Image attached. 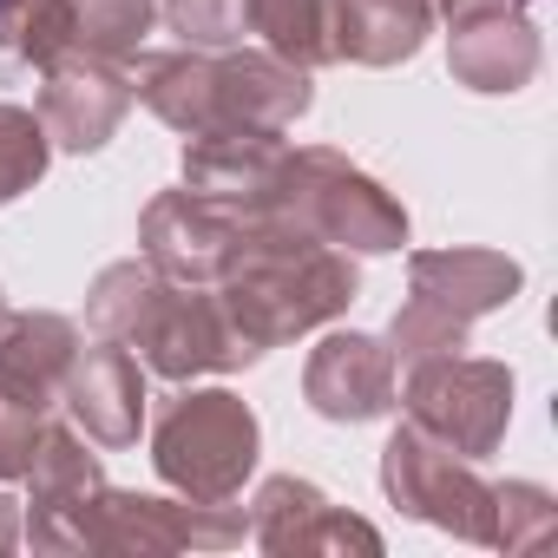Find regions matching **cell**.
I'll use <instances>...</instances> for the list:
<instances>
[{"label": "cell", "mask_w": 558, "mask_h": 558, "mask_svg": "<svg viewBox=\"0 0 558 558\" xmlns=\"http://www.w3.org/2000/svg\"><path fill=\"white\" fill-rule=\"evenodd\" d=\"M99 493H106V466H99L93 440L80 427L47 421L34 466H27V506H34L27 538H34V551H86V519H93Z\"/></svg>", "instance_id": "9"}, {"label": "cell", "mask_w": 558, "mask_h": 558, "mask_svg": "<svg viewBox=\"0 0 558 558\" xmlns=\"http://www.w3.org/2000/svg\"><path fill=\"white\" fill-rule=\"evenodd\" d=\"M210 106H217V125H243V132H290L310 106H316V86L303 66L276 60L269 47L263 53H236L223 47L210 60Z\"/></svg>", "instance_id": "15"}, {"label": "cell", "mask_w": 558, "mask_h": 558, "mask_svg": "<svg viewBox=\"0 0 558 558\" xmlns=\"http://www.w3.org/2000/svg\"><path fill=\"white\" fill-rule=\"evenodd\" d=\"M165 290V276L145 263V256H125V263H106L99 276H93V290H86V329L99 336V342H132V329H138V316L151 310V296Z\"/></svg>", "instance_id": "21"}, {"label": "cell", "mask_w": 558, "mask_h": 558, "mask_svg": "<svg viewBox=\"0 0 558 558\" xmlns=\"http://www.w3.org/2000/svg\"><path fill=\"white\" fill-rule=\"evenodd\" d=\"M21 545V512H14V499L0 493V551H14Z\"/></svg>", "instance_id": "30"}, {"label": "cell", "mask_w": 558, "mask_h": 558, "mask_svg": "<svg viewBox=\"0 0 558 558\" xmlns=\"http://www.w3.org/2000/svg\"><path fill=\"white\" fill-rule=\"evenodd\" d=\"M395 401H408V421L427 440L453 447L460 460H486L512 421V368L480 355H434L408 368V388Z\"/></svg>", "instance_id": "4"}, {"label": "cell", "mask_w": 558, "mask_h": 558, "mask_svg": "<svg viewBox=\"0 0 558 558\" xmlns=\"http://www.w3.org/2000/svg\"><path fill=\"white\" fill-rule=\"evenodd\" d=\"M532 0H434L440 21H466V14H525Z\"/></svg>", "instance_id": "29"}, {"label": "cell", "mask_w": 558, "mask_h": 558, "mask_svg": "<svg viewBox=\"0 0 558 558\" xmlns=\"http://www.w3.org/2000/svg\"><path fill=\"white\" fill-rule=\"evenodd\" d=\"M0 323H8V296H0Z\"/></svg>", "instance_id": "31"}, {"label": "cell", "mask_w": 558, "mask_h": 558, "mask_svg": "<svg viewBox=\"0 0 558 558\" xmlns=\"http://www.w3.org/2000/svg\"><path fill=\"white\" fill-rule=\"evenodd\" d=\"M250 538V512L230 499H165V493H119L106 486L86 519V551L158 558V551H230Z\"/></svg>", "instance_id": "5"}, {"label": "cell", "mask_w": 558, "mask_h": 558, "mask_svg": "<svg viewBox=\"0 0 558 558\" xmlns=\"http://www.w3.org/2000/svg\"><path fill=\"white\" fill-rule=\"evenodd\" d=\"M40 73L47 80H40L34 119H40L47 145L53 151H80V158L99 151V145H112V132L132 112V73H125V60H106L93 47H66Z\"/></svg>", "instance_id": "8"}, {"label": "cell", "mask_w": 558, "mask_h": 558, "mask_svg": "<svg viewBox=\"0 0 558 558\" xmlns=\"http://www.w3.org/2000/svg\"><path fill=\"white\" fill-rule=\"evenodd\" d=\"M381 493L408 519L453 532L466 545H486V532H493V486L480 480V460H460L453 447L427 440L414 421H401L381 447Z\"/></svg>", "instance_id": "6"}, {"label": "cell", "mask_w": 558, "mask_h": 558, "mask_svg": "<svg viewBox=\"0 0 558 558\" xmlns=\"http://www.w3.org/2000/svg\"><path fill=\"white\" fill-rule=\"evenodd\" d=\"M263 427L230 388H178L151 421V466L184 499H236L256 473Z\"/></svg>", "instance_id": "3"}, {"label": "cell", "mask_w": 558, "mask_h": 558, "mask_svg": "<svg viewBox=\"0 0 558 558\" xmlns=\"http://www.w3.org/2000/svg\"><path fill=\"white\" fill-rule=\"evenodd\" d=\"M210 290H217L230 329L256 355H269V349L336 323L355 303L362 276H355L349 250L316 243V236L276 223V217H250V223H236V243H230L223 276Z\"/></svg>", "instance_id": "1"}, {"label": "cell", "mask_w": 558, "mask_h": 558, "mask_svg": "<svg viewBox=\"0 0 558 558\" xmlns=\"http://www.w3.org/2000/svg\"><path fill=\"white\" fill-rule=\"evenodd\" d=\"M66 47H80V0H0V53L53 66Z\"/></svg>", "instance_id": "22"}, {"label": "cell", "mask_w": 558, "mask_h": 558, "mask_svg": "<svg viewBox=\"0 0 558 558\" xmlns=\"http://www.w3.org/2000/svg\"><path fill=\"white\" fill-rule=\"evenodd\" d=\"M145 362L119 342H99L93 349L80 342L66 381H60V408L66 421L93 440V447H138V427H145Z\"/></svg>", "instance_id": "12"}, {"label": "cell", "mask_w": 558, "mask_h": 558, "mask_svg": "<svg viewBox=\"0 0 558 558\" xmlns=\"http://www.w3.org/2000/svg\"><path fill=\"white\" fill-rule=\"evenodd\" d=\"M138 362L165 381H197V375H230V368H250L256 349L230 329L217 290H191V283H165L151 296V310L138 316L132 342Z\"/></svg>", "instance_id": "7"}, {"label": "cell", "mask_w": 558, "mask_h": 558, "mask_svg": "<svg viewBox=\"0 0 558 558\" xmlns=\"http://www.w3.org/2000/svg\"><path fill=\"white\" fill-rule=\"evenodd\" d=\"M250 34L276 60H290L303 73H323L342 60V14L336 0H250Z\"/></svg>", "instance_id": "20"}, {"label": "cell", "mask_w": 558, "mask_h": 558, "mask_svg": "<svg viewBox=\"0 0 558 558\" xmlns=\"http://www.w3.org/2000/svg\"><path fill=\"white\" fill-rule=\"evenodd\" d=\"M303 401L336 427L381 421L395 408V355H388V342L362 336V329L323 336L310 349V362H303Z\"/></svg>", "instance_id": "14"}, {"label": "cell", "mask_w": 558, "mask_h": 558, "mask_svg": "<svg viewBox=\"0 0 558 558\" xmlns=\"http://www.w3.org/2000/svg\"><path fill=\"white\" fill-rule=\"evenodd\" d=\"M158 21V0H80V47L106 60H132Z\"/></svg>", "instance_id": "26"}, {"label": "cell", "mask_w": 558, "mask_h": 558, "mask_svg": "<svg viewBox=\"0 0 558 558\" xmlns=\"http://www.w3.org/2000/svg\"><path fill=\"white\" fill-rule=\"evenodd\" d=\"M53 165V145L40 132V119L27 106H8L0 99V204H14L21 191H34Z\"/></svg>", "instance_id": "24"}, {"label": "cell", "mask_w": 558, "mask_h": 558, "mask_svg": "<svg viewBox=\"0 0 558 558\" xmlns=\"http://www.w3.org/2000/svg\"><path fill=\"white\" fill-rule=\"evenodd\" d=\"M73 355H80V329L53 310H21V316L8 310V323H0V381L40 408H60V381Z\"/></svg>", "instance_id": "18"}, {"label": "cell", "mask_w": 558, "mask_h": 558, "mask_svg": "<svg viewBox=\"0 0 558 558\" xmlns=\"http://www.w3.org/2000/svg\"><path fill=\"white\" fill-rule=\"evenodd\" d=\"M551 525H558V506H551L545 486H532V480L493 486V532H486V545H499V551H538V545H551Z\"/></svg>", "instance_id": "23"}, {"label": "cell", "mask_w": 558, "mask_h": 558, "mask_svg": "<svg viewBox=\"0 0 558 558\" xmlns=\"http://www.w3.org/2000/svg\"><path fill=\"white\" fill-rule=\"evenodd\" d=\"M408 283H414V296L421 303H434V310H447L453 323H480V316H493V310H506L512 296H519V263L512 256H499V250H414L408 256Z\"/></svg>", "instance_id": "16"}, {"label": "cell", "mask_w": 558, "mask_h": 558, "mask_svg": "<svg viewBox=\"0 0 558 558\" xmlns=\"http://www.w3.org/2000/svg\"><path fill=\"white\" fill-rule=\"evenodd\" d=\"M236 243V217H223L217 204L191 197L184 184L178 191H158L138 217V256L165 276V283H191V290H210L223 276V256Z\"/></svg>", "instance_id": "13"}, {"label": "cell", "mask_w": 558, "mask_h": 558, "mask_svg": "<svg viewBox=\"0 0 558 558\" xmlns=\"http://www.w3.org/2000/svg\"><path fill=\"white\" fill-rule=\"evenodd\" d=\"M47 421H53V408H40V401H27L21 388L0 381V480H27Z\"/></svg>", "instance_id": "28"}, {"label": "cell", "mask_w": 558, "mask_h": 558, "mask_svg": "<svg viewBox=\"0 0 558 558\" xmlns=\"http://www.w3.org/2000/svg\"><path fill=\"white\" fill-rule=\"evenodd\" d=\"M447 66L466 93H525L538 80V27L525 14H466V21H447Z\"/></svg>", "instance_id": "17"}, {"label": "cell", "mask_w": 558, "mask_h": 558, "mask_svg": "<svg viewBox=\"0 0 558 558\" xmlns=\"http://www.w3.org/2000/svg\"><path fill=\"white\" fill-rule=\"evenodd\" d=\"M342 14V60L355 66H401L434 34V0H336Z\"/></svg>", "instance_id": "19"}, {"label": "cell", "mask_w": 558, "mask_h": 558, "mask_svg": "<svg viewBox=\"0 0 558 558\" xmlns=\"http://www.w3.org/2000/svg\"><path fill=\"white\" fill-rule=\"evenodd\" d=\"M263 217L290 223L316 243H336L349 256H388L408 243V210L329 145H303L283 158V178H276V197Z\"/></svg>", "instance_id": "2"}, {"label": "cell", "mask_w": 558, "mask_h": 558, "mask_svg": "<svg viewBox=\"0 0 558 558\" xmlns=\"http://www.w3.org/2000/svg\"><path fill=\"white\" fill-rule=\"evenodd\" d=\"M158 14L197 53H223L250 34V0H158Z\"/></svg>", "instance_id": "27"}, {"label": "cell", "mask_w": 558, "mask_h": 558, "mask_svg": "<svg viewBox=\"0 0 558 558\" xmlns=\"http://www.w3.org/2000/svg\"><path fill=\"white\" fill-rule=\"evenodd\" d=\"M460 349H466V323H453L447 310H434L421 296H408L395 310V323H388L395 368H414V362H434V355H460Z\"/></svg>", "instance_id": "25"}, {"label": "cell", "mask_w": 558, "mask_h": 558, "mask_svg": "<svg viewBox=\"0 0 558 558\" xmlns=\"http://www.w3.org/2000/svg\"><path fill=\"white\" fill-rule=\"evenodd\" d=\"M250 545H263L276 558H290V551H362V558H375L381 532L368 519L329 506L323 486H310L296 473H276L250 499Z\"/></svg>", "instance_id": "11"}, {"label": "cell", "mask_w": 558, "mask_h": 558, "mask_svg": "<svg viewBox=\"0 0 558 558\" xmlns=\"http://www.w3.org/2000/svg\"><path fill=\"white\" fill-rule=\"evenodd\" d=\"M283 132H243V125H210L197 138H184V191L217 204L223 217L250 223L269 210L276 178H283Z\"/></svg>", "instance_id": "10"}]
</instances>
